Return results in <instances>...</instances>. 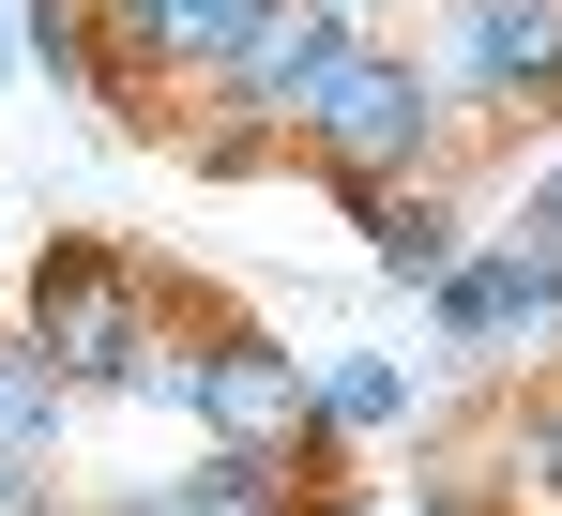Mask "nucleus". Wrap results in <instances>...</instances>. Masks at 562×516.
I'll list each match as a JSON object with an SVG mask.
<instances>
[{
  "instance_id": "15",
  "label": "nucleus",
  "mask_w": 562,
  "mask_h": 516,
  "mask_svg": "<svg viewBox=\"0 0 562 516\" xmlns=\"http://www.w3.org/2000/svg\"><path fill=\"white\" fill-rule=\"evenodd\" d=\"M502 228H517L532 258H562V137L532 153V168H517V213H502Z\"/></svg>"
},
{
  "instance_id": "1",
  "label": "nucleus",
  "mask_w": 562,
  "mask_h": 516,
  "mask_svg": "<svg viewBox=\"0 0 562 516\" xmlns=\"http://www.w3.org/2000/svg\"><path fill=\"white\" fill-rule=\"evenodd\" d=\"M289 153H304L319 182H426V168H457V153H471V106L441 91L426 46H380V31H366L335 77L304 91Z\"/></svg>"
},
{
  "instance_id": "16",
  "label": "nucleus",
  "mask_w": 562,
  "mask_h": 516,
  "mask_svg": "<svg viewBox=\"0 0 562 516\" xmlns=\"http://www.w3.org/2000/svg\"><path fill=\"white\" fill-rule=\"evenodd\" d=\"M0 516H61V456H15L0 440Z\"/></svg>"
},
{
  "instance_id": "8",
  "label": "nucleus",
  "mask_w": 562,
  "mask_h": 516,
  "mask_svg": "<svg viewBox=\"0 0 562 516\" xmlns=\"http://www.w3.org/2000/svg\"><path fill=\"white\" fill-rule=\"evenodd\" d=\"M92 15H106V61H153L168 91H198L228 46H244L259 0H92Z\"/></svg>"
},
{
  "instance_id": "18",
  "label": "nucleus",
  "mask_w": 562,
  "mask_h": 516,
  "mask_svg": "<svg viewBox=\"0 0 562 516\" xmlns=\"http://www.w3.org/2000/svg\"><path fill=\"white\" fill-rule=\"evenodd\" d=\"M61 516H77V502H61Z\"/></svg>"
},
{
  "instance_id": "4",
  "label": "nucleus",
  "mask_w": 562,
  "mask_h": 516,
  "mask_svg": "<svg viewBox=\"0 0 562 516\" xmlns=\"http://www.w3.org/2000/svg\"><path fill=\"white\" fill-rule=\"evenodd\" d=\"M198 440H244V456H304L319 440V364L259 319H213L198 335Z\"/></svg>"
},
{
  "instance_id": "3",
  "label": "nucleus",
  "mask_w": 562,
  "mask_h": 516,
  "mask_svg": "<svg viewBox=\"0 0 562 516\" xmlns=\"http://www.w3.org/2000/svg\"><path fill=\"white\" fill-rule=\"evenodd\" d=\"M426 61L471 122H548L562 137V0H441Z\"/></svg>"
},
{
  "instance_id": "12",
  "label": "nucleus",
  "mask_w": 562,
  "mask_h": 516,
  "mask_svg": "<svg viewBox=\"0 0 562 516\" xmlns=\"http://www.w3.org/2000/svg\"><path fill=\"white\" fill-rule=\"evenodd\" d=\"M15 46H31L46 77H77V91H92V61H106V15H92V0H15Z\"/></svg>"
},
{
  "instance_id": "14",
  "label": "nucleus",
  "mask_w": 562,
  "mask_h": 516,
  "mask_svg": "<svg viewBox=\"0 0 562 516\" xmlns=\"http://www.w3.org/2000/svg\"><path fill=\"white\" fill-rule=\"evenodd\" d=\"M122 395H137V411H183V426H198V335H183V319H153V349L122 364Z\"/></svg>"
},
{
  "instance_id": "2",
  "label": "nucleus",
  "mask_w": 562,
  "mask_h": 516,
  "mask_svg": "<svg viewBox=\"0 0 562 516\" xmlns=\"http://www.w3.org/2000/svg\"><path fill=\"white\" fill-rule=\"evenodd\" d=\"M168 304H183V289H153V258L77 244V228H61V244L15 273V319L61 349V380H77V395H122V364L153 349V319H168Z\"/></svg>"
},
{
  "instance_id": "5",
  "label": "nucleus",
  "mask_w": 562,
  "mask_h": 516,
  "mask_svg": "<svg viewBox=\"0 0 562 516\" xmlns=\"http://www.w3.org/2000/svg\"><path fill=\"white\" fill-rule=\"evenodd\" d=\"M350 46H366V0H259V15H244V46H228V61L198 77V106H244V122H304V91L335 77ZM198 106H183V122H198Z\"/></svg>"
},
{
  "instance_id": "9",
  "label": "nucleus",
  "mask_w": 562,
  "mask_h": 516,
  "mask_svg": "<svg viewBox=\"0 0 562 516\" xmlns=\"http://www.w3.org/2000/svg\"><path fill=\"white\" fill-rule=\"evenodd\" d=\"M106 516H304V471L289 456H244V440H213L198 471H168V486H137V502Z\"/></svg>"
},
{
  "instance_id": "11",
  "label": "nucleus",
  "mask_w": 562,
  "mask_h": 516,
  "mask_svg": "<svg viewBox=\"0 0 562 516\" xmlns=\"http://www.w3.org/2000/svg\"><path fill=\"white\" fill-rule=\"evenodd\" d=\"M502 486H517L532 516H562V364L517 395V411H502Z\"/></svg>"
},
{
  "instance_id": "6",
  "label": "nucleus",
  "mask_w": 562,
  "mask_h": 516,
  "mask_svg": "<svg viewBox=\"0 0 562 516\" xmlns=\"http://www.w3.org/2000/svg\"><path fill=\"white\" fill-rule=\"evenodd\" d=\"M426 319L441 349H486V364H517V349H562V258H532L517 228H471L457 273L426 289Z\"/></svg>"
},
{
  "instance_id": "17",
  "label": "nucleus",
  "mask_w": 562,
  "mask_h": 516,
  "mask_svg": "<svg viewBox=\"0 0 562 516\" xmlns=\"http://www.w3.org/2000/svg\"><path fill=\"white\" fill-rule=\"evenodd\" d=\"M15 61H31V46H15V15H0V77H15Z\"/></svg>"
},
{
  "instance_id": "10",
  "label": "nucleus",
  "mask_w": 562,
  "mask_h": 516,
  "mask_svg": "<svg viewBox=\"0 0 562 516\" xmlns=\"http://www.w3.org/2000/svg\"><path fill=\"white\" fill-rule=\"evenodd\" d=\"M61 426H77V380H61V349H46L15 304H0V440H15V456H61Z\"/></svg>"
},
{
  "instance_id": "7",
  "label": "nucleus",
  "mask_w": 562,
  "mask_h": 516,
  "mask_svg": "<svg viewBox=\"0 0 562 516\" xmlns=\"http://www.w3.org/2000/svg\"><path fill=\"white\" fill-rule=\"evenodd\" d=\"M335 198H350V228H366V258L395 273V289H441L457 244H471V213H457L441 168H426V182H335Z\"/></svg>"
},
{
  "instance_id": "13",
  "label": "nucleus",
  "mask_w": 562,
  "mask_h": 516,
  "mask_svg": "<svg viewBox=\"0 0 562 516\" xmlns=\"http://www.w3.org/2000/svg\"><path fill=\"white\" fill-rule=\"evenodd\" d=\"M274 153H289V122H244V106H198L183 122V168L198 182H244V168H274Z\"/></svg>"
}]
</instances>
